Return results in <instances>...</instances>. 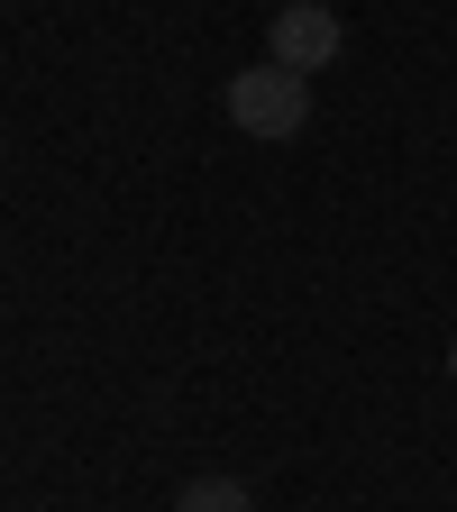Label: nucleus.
I'll list each match as a JSON object with an SVG mask.
<instances>
[{
	"label": "nucleus",
	"mask_w": 457,
	"mask_h": 512,
	"mask_svg": "<svg viewBox=\"0 0 457 512\" xmlns=\"http://www.w3.org/2000/svg\"><path fill=\"white\" fill-rule=\"evenodd\" d=\"M266 55L293 64V74H330V64L348 55V28L330 0H284V10L266 19Z\"/></svg>",
	"instance_id": "nucleus-2"
},
{
	"label": "nucleus",
	"mask_w": 457,
	"mask_h": 512,
	"mask_svg": "<svg viewBox=\"0 0 457 512\" xmlns=\"http://www.w3.org/2000/svg\"><path fill=\"white\" fill-rule=\"evenodd\" d=\"M229 119L247 128L256 147H275V138H302L311 128V74H293V64H247V74H229Z\"/></svg>",
	"instance_id": "nucleus-1"
},
{
	"label": "nucleus",
	"mask_w": 457,
	"mask_h": 512,
	"mask_svg": "<svg viewBox=\"0 0 457 512\" xmlns=\"http://www.w3.org/2000/svg\"><path fill=\"white\" fill-rule=\"evenodd\" d=\"M174 512H256V494H247L238 476H192V485L174 494Z\"/></svg>",
	"instance_id": "nucleus-3"
}]
</instances>
